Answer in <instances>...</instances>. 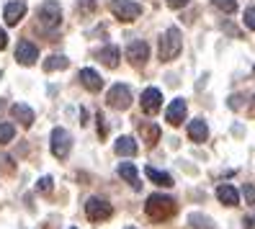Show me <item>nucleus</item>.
<instances>
[{
    "label": "nucleus",
    "mask_w": 255,
    "mask_h": 229,
    "mask_svg": "<svg viewBox=\"0 0 255 229\" xmlns=\"http://www.w3.org/2000/svg\"><path fill=\"white\" fill-rule=\"evenodd\" d=\"M245 229H255V219H253V217L245 219Z\"/></svg>",
    "instance_id": "obj_33"
},
{
    "label": "nucleus",
    "mask_w": 255,
    "mask_h": 229,
    "mask_svg": "<svg viewBox=\"0 0 255 229\" xmlns=\"http://www.w3.org/2000/svg\"><path fill=\"white\" fill-rule=\"evenodd\" d=\"M206 136H209V126H206V121L193 118L191 124H188V139H191V142H196V144H201V142H206Z\"/></svg>",
    "instance_id": "obj_16"
},
{
    "label": "nucleus",
    "mask_w": 255,
    "mask_h": 229,
    "mask_svg": "<svg viewBox=\"0 0 255 229\" xmlns=\"http://www.w3.org/2000/svg\"><path fill=\"white\" fill-rule=\"evenodd\" d=\"M70 229H78V227H70Z\"/></svg>",
    "instance_id": "obj_35"
},
{
    "label": "nucleus",
    "mask_w": 255,
    "mask_h": 229,
    "mask_svg": "<svg viewBox=\"0 0 255 229\" xmlns=\"http://www.w3.org/2000/svg\"><path fill=\"white\" fill-rule=\"evenodd\" d=\"M52 188H54V180H52L49 175H44V178L36 183V191H39V193H49Z\"/></svg>",
    "instance_id": "obj_26"
},
{
    "label": "nucleus",
    "mask_w": 255,
    "mask_h": 229,
    "mask_svg": "<svg viewBox=\"0 0 255 229\" xmlns=\"http://www.w3.org/2000/svg\"><path fill=\"white\" fill-rule=\"evenodd\" d=\"M106 103L111 106V109H116V111H127L131 106V88L124 85V83L111 85V90L106 93Z\"/></svg>",
    "instance_id": "obj_4"
},
{
    "label": "nucleus",
    "mask_w": 255,
    "mask_h": 229,
    "mask_svg": "<svg viewBox=\"0 0 255 229\" xmlns=\"http://www.w3.org/2000/svg\"><path fill=\"white\" fill-rule=\"evenodd\" d=\"M243 196H245V204L255 206V183H248V186L243 188Z\"/></svg>",
    "instance_id": "obj_27"
},
{
    "label": "nucleus",
    "mask_w": 255,
    "mask_h": 229,
    "mask_svg": "<svg viewBox=\"0 0 255 229\" xmlns=\"http://www.w3.org/2000/svg\"><path fill=\"white\" fill-rule=\"evenodd\" d=\"M139 106L147 116H155L160 109H162V93L157 88H144V93L139 98Z\"/></svg>",
    "instance_id": "obj_9"
},
{
    "label": "nucleus",
    "mask_w": 255,
    "mask_h": 229,
    "mask_svg": "<svg viewBox=\"0 0 255 229\" xmlns=\"http://www.w3.org/2000/svg\"><path fill=\"white\" fill-rule=\"evenodd\" d=\"M245 26L250 28V31H255V5H250L245 10Z\"/></svg>",
    "instance_id": "obj_28"
},
{
    "label": "nucleus",
    "mask_w": 255,
    "mask_h": 229,
    "mask_svg": "<svg viewBox=\"0 0 255 229\" xmlns=\"http://www.w3.org/2000/svg\"><path fill=\"white\" fill-rule=\"evenodd\" d=\"M144 214L149 219H155V222H165V219H170L173 214H175V201L170 196H149L147 198V204H144Z\"/></svg>",
    "instance_id": "obj_1"
},
{
    "label": "nucleus",
    "mask_w": 255,
    "mask_h": 229,
    "mask_svg": "<svg viewBox=\"0 0 255 229\" xmlns=\"http://www.w3.org/2000/svg\"><path fill=\"white\" fill-rule=\"evenodd\" d=\"M253 72H255V67H253Z\"/></svg>",
    "instance_id": "obj_37"
},
{
    "label": "nucleus",
    "mask_w": 255,
    "mask_h": 229,
    "mask_svg": "<svg viewBox=\"0 0 255 229\" xmlns=\"http://www.w3.org/2000/svg\"><path fill=\"white\" fill-rule=\"evenodd\" d=\"M111 13L122 23H131L142 16V5L134 0H111Z\"/></svg>",
    "instance_id": "obj_3"
},
{
    "label": "nucleus",
    "mask_w": 255,
    "mask_h": 229,
    "mask_svg": "<svg viewBox=\"0 0 255 229\" xmlns=\"http://www.w3.org/2000/svg\"><path fill=\"white\" fill-rule=\"evenodd\" d=\"M70 67V59L62 54H52L47 62H44V72H54V70H67Z\"/></svg>",
    "instance_id": "obj_21"
},
{
    "label": "nucleus",
    "mask_w": 255,
    "mask_h": 229,
    "mask_svg": "<svg viewBox=\"0 0 255 229\" xmlns=\"http://www.w3.org/2000/svg\"><path fill=\"white\" fill-rule=\"evenodd\" d=\"M78 78H80L83 88H88V90H91V93H98V90L103 88V80H101V75H98L96 70H91V67H83Z\"/></svg>",
    "instance_id": "obj_13"
},
{
    "label": "nucleus",
    "mask_w": 255,
    "mask_h": 229,
    "mask_svg": "<svg viewBox=\"0 0 255 229\" xmlns=\"http://www.w3.org/2000/svg\"><path fill=\"white\" fill-rule=\"evenodd\" d=\"M96 57H98L106 67L114 70V67L119 65V47H114V44H106V47H101V49L96 52Z\"/></svg>",
    "instance_id": "obj_18"
},
{
    "label": "nucleus",
    "mask_w": 255,
    "mask_h": 229,
    "mask_svg": "<svg viewBox=\"0 0 255 229\" xmlns=\"http://www.w3.org/2000/svg\"><path fill=\"white\" fill-rule=\"evenodd\" d=\"M16 59H18V65L23 67H31L36 65V59H39V49H36V44L31 41H18V47H16Z\"/></svg>",
    "instance_id": "obj_10"
},
{
    "label": "nucleus",
    "mask_w": 255,
    "mask_h": 229,
    "mask_svg": "<svg viewBox=\"0 0 255 229\" xmlns=\"http://www.w3.org/2000/svg\"><path fill=\"white\" fill-rule=\"evenodd\" d=\"M96 118H98V129H101V136H106V124H103V114H98Z\"/></svg>",
    "instance_id": "obj_31"
},
{
    "label": "nucleus",
    "mask_w": 255,
    "mask_h": 229,
    "mask_svg": "<svg viewBox=\"0 0 255 229\" xmlns=\"http://www.w3.org/2000/svg\"><path fill=\"white\" fill-rule=\"evenodd\" d=\"M23 16H26V3L23 0H13V3H8L5 10H3V18H5L8 26H18V21Z\"/></svg>",
    "instance_id": "obj_12"
},
{
    "label": "nucleus",
    "mask_w": 255,
    "mask_h": 229,
    "mask_svg": "<svg viewBox=\"0 0 255 229\" xmlns=\"http://www.w3.org/2000/svg\"><path fill=\"white\" fill-rule=\"evenodd\" d=\"M70 147H72V136L62 129V126H57L52 129V155L57 160H65L70 155Z\"/></svg>",
    "instance_id": "obj_7"
},
{
    "label": "nucleus",
    "mask_w": 255,
    "mask_h": 229,
    "mask_svg": "<svg viewBox=\"0 0 255 229\" xmlns=\"http://www.w3.org/2000/svg\"><path fill=\"white\" fill-rule=\"evenodd\" d=\"M10 116L16 118V121H21L23 126H31L34 124V111L28 109L26 103H13L10 106Z\"/></svg>",
    "instance_id": "obj_17"
},
{
    "label": "nucleus",
    "mask_w": 255,
    "mask_h": 229,
    "mask_svg": "<svg viewBox=\"0 0 255 229\" xmlns=\"http://www.w3.org/2000/svg\"><path fill=\"white\" fill-rule=\"evenodd\" d=\"M214 8H219L222 13H235L237 10V0H212Z\"/></svg>",
    "instance_id": "obj_25"
},
{
    "label": "nucleus",
    "mask_w": 255,
    "mask_h": 229,
    "mask_svg": "<svg viewBox=\"0 0 255 229\" xmlns=\"http://www.w3.org/2000/svg\"><path fill=\"white\" fill-rule=\"evenodd\" d=\"M224 31H227V34H232V36H240V31H237L235 26H230V23H224Z\"/></svg>",
    "instance_id": "obj_32"
},
{
    "label": "nucleus",
    "mask_w": 255,
    "mask_h": 229,
    "mask_svg": "<svg viewBox=\"0 0 255 229\" xmlns=\"http://www.w3.org/2000/svg\"><path fill=\"white\" fill-rule=\"evenodd\" d=\"M119 175H122L129 186H134V191H139L142 188V183H139V173H137V167H134L131 162H122L119 165Z\"/></svg>",
    "instance_id": "obj_19"
},
{
    "label": "nucleus",
    "mask_w": 255,
    "mask_h": 229,
    "mask_svg": "<svg viewBox=\"0 0 255 229\" xmlns=\"http://www.w3.org/2000/svg\"><path fill=\"white\" fill-rule=\"evenodd\" d=\"M127 57H129V62L134 67H144L147 65V59H149V44L137 39V41H131L129 47H127Z\"/></svg>",
    "instance_id": "obj_8"
},
{
    "label": "nucleus",
    "mask_w": 255,
    "mask_h": 229,
    "mask_svg": "<svg viewBox=\"0 0 255 229\" xmlns=\"http://www.w3.org/2000/svg\"><path fill=\"white\" fill-rule=\"evenodd\" d=\"M114 152L119 157H134L139 152V147H137V142H134L131 136H119L116 144H114Z\"/></svg>",
    "instance_id": "obj_14"
},
{
    "label": "nucleus",
    "mask_w": 255,
    "mask_h": 229,
    "mask_svg": "<svg viewBox=\"0 0 255 229\" xmlns=\"http://www.w3.org/2000/svg\"><path fill=\"white\" fill-rule=\"evenodd\" d=\"M253 106H255V96H253Z\"/></svg>",
    "instance_id": "obj_34"
},
{
    "label": "nucleus",
    "mask_w": 255,
    "mask_h": 229,
    "mask_svg": "<svg viewBox=\"0 0 255 229\" xmlns=\"http://www.w3.org/2000/svg\"><path fill=\"white\" fill-rule=\"evenodd\" d=\"M8 47V36H5V31H3V28H0V52H3Z\"/></svg>",
    "instance_id": "obj_30"
},
{
    "label": "nucleus",
    "mask_w": 255,
    "mask_h": 229,
    "mask_svg": "<svg viewBox=\"0 0 255 229\" xmlns=\"http://www.w3.org/2000/svg\"><path fill=\"white\" fill-rule=\"evenodd\" d=\"M142 136L147 139L149 147L157 144V139H160V126H155V124H149V121H144V124H142Z\"/></svg>",
    "instance_id": "obj_22"
},
{
    "label": "nucleus",
    "mask_w": 255,
    "mask_h": 229,
    "mask_svg": "<svg viewBox=\"0 0 255 229\" xmlns=\"http://www.w3.org/2000/svg\"><path fill=\"white\" fill-rule=\"evenodd\" d=\"M186 114H188L186 101H183V98H175V101L168 106V111H165V118H168L170 126H181L183 121H186Z\"/></svg>",
    "instance_id": "obj_11"
},
{
    "label": "nucleus",
    "mask_w": 255,
    "mask_h": 229,
    "mask_svg": "<svg viewBox=\"0 0 255 229\" xmlns=\"http://www.w3.org/2000/svg\"><path fill=\"white\" fill-rule=\"evenodd\" d=\"M183 49V36H181V28H168L160 39V59L162 62H170L181 54Z\"/></svg>",
    "instance_id": "obj_2"
},
{
    "label": "nucleus",
    "mask_w": 255,
    "mask_h": 229,
    "mask_svg": "<svg viewBox=\"0 0 255 229\" xmlns=\"http://www.w3.org/2000/svg\"><path fill=\"white\" fill-rule=\"evenodd\" d=\"M217 198L224 206H237L240 204V191L235 186H230V183H222V186L217 188Z\"/></svg>",
    "instance_id": "obj_15"
},
{
    "label": "nucleus",
    "mask_w": 255,
    "mask_h": 229,
    "mask_svg": "<svg viewBox=\"0 0 255 229\" xmlns=\"http://www.w3.org/2000/svg\"><path fill=\"white\" fill-rule=\"evenodd\" d=\"M85 214H88L91 222H106V219H111L114 206L109 201H103V198H88L85 201Z\"/></svg>",
    "instance_id": "obj_5"
},
{
    "label": "nucleus",
    "mask_w": 255,
    "mask_h": 229,
    "mask_svg": "<svg viewBox=\"0 0 255 229\" xmlns=\"http://www.w3.org/2000/svg\"><path fill=\"white\" fill-rule=\"evenodd\" d=\"M16 136V126L13 124H0V144H8Z\"/></svg>",
    "instance_id": "obj_24"
},
{
    "label": "nucleus",
    "mask_w": 255,
    "mask_h": 229,
    "mask_svg": "<svg viewBox=\"0 0 255 229\" xmlns=\"http://www.w3.org/2000/svg\"><path fill=\"white\" fill-rule=\"evenodd\" d=\"M165 3H168L173 10H178V8H186V5H188V0H165Z\"/></svg>",
    "instance_id": "obj_29"
},
{
    "label": "nucleus",
    "mask_w": 255,
    "mask_h": 229,
    "mask_svg": "<svg viewBox=\"0 0 255 229\" xmlns=\"http://www.w3.org/2000/svg\"><path fill=\"white\" fill-rule=\"evenodd\" d=\"M144 175L152 180L155 186H162V188H170V186H173V178H170L168 173L157 170V167H152V165H147V167H144Z\"/></svg>",
    "instance_id": "obj_20"
},
{
    "label": "nucleus",
    "mask_w": 255,
    "mask_h": 229,
    "mask_svg": "<svg viewBox=\"0 0 255 229\" xmlns=\"http://www.w3.org/2000/svg\"><path fill=\"white\" fill-rule=\"evenodd\" d=\"M39 21L47 26V28H57L59 23H62V8H59L57 0H47V3H41Z\"/></svg>",
    "instance_id": "obj_6"
},
{
    "label": "nucleus",
    "mask_w": 255,
    "mask_h": 229,
    "mask_svg": "<svg viewBox=\"0 0 255 229\" xmlns=\"http://www.w3.org/2000/svg\"><path fill=\"white\" fill-rule=\"evenodd\" d=\"M188 224H191L193 229H217V227L212 224V219L204 217V214H191V217H188Z\"/></svg>",
    "instance_id": "obj_23"
},
{
    "label": "nucleus",
    "mask_w": 255,
    "mask_h": 229,
    "mask_svg": "<svg viewBox=\"0 0 255 229\" xmlns=\"http://www.w3.org/2000/svg\"><path fill=\"white\" fill-rule=\"evenodd\" d=\"M127 229H134V227H127Z\"/></svg>",
    "instance_id": "obj_36"
}]
</instances>
